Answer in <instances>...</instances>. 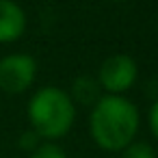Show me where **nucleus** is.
I'll return each mask as SVG.
<instances>
[{
    "label": "nucleus",
    "instance_id": "nucleus-7",
    "mask_svg": "<svg viewBox=\"0 0 158 158\" xmlns=\"http://www.w3.org/2000/svg\"><path fill=\"white\" fill-rule=\"evenodd\" d=\"M31 158H67V154H65V149H63L59 143L46 141V143H39V145L33 149Z\"/></svg>",
    "mask_w": 158,
    "mask_h": 158
},
{
    "label": "nucleus",
    "instance_id": "nucleus-9",
    "mask_svg": "<svg viewBox=\"0 0 158 158\" xmlns=\"http://www.w3.org/2000/svg\"><path fill=\"white\" fill-rule=\"evenodd\" d=\"M147 123H149V130L154 134V139L158 141V100L152 104L149 108V115H147Z\"/></svg>",
    "mask_w": 158,
    "mask_h": 158
},
{
    "label": "nucleus",
    "instance_id": "nucleus-1",
    "mask_svg": "<svg viewBox=\"0 0 158 158\" xmlns=\"http://www.w3.org/2000/svg\"><path fill=\"white\" fill-rule=\"evenodd\" d=\"M141 115L134 102L123 95L104 93L93 106L89 115V132L98 147L106 152L126 149L136 132H139Z\"/></svg>",
    "mask_w": 158,
    "mask_h": 158
},
{
    "label": "nucleus",
    "instance_id": "nucleus-11",
    "mask_svg": "<svg viewBox=\"0 0 158 158\" xmlns=\"http://www.w3.org/2000/svg\"><path fill=\"white\" fill-rule=\"evenodd\" d=\"M110 2H126V0H110Z\"/></svg>",
    "mask_w": 158,
    "mask_h": 158
},
{
    "label": "nucleus",
    "instance_id": "nucleus-10",
    "mask_svg": "<svg viewBox=\"0 0 158 158\" xmlns=\"http://www.w3.org/2000/svg\"><path fill=\"white\" fill-rule=\"evenodd\" d=\"M39 134L35 132V130H31V132H26V134H22V139H20V145L24 147V149H35L37 145H39Z\"/></svg>",
    "mask_w": 158,
    "mask_h": 158
},
{
    "label": "nucleus",
    "instance_id": "nucleus-3",
    "mask_svg": "<svg viewBox=\"0 0 158 158\" xmlns=\"http://www.w3.org/2000/svg\"><path fill=\"white\" fill-rule=\"evenodd\" d=\"M139 76L136 61L128 54H110L98 69V82L108 95H123Z\"/></svg>",
    "mask_w": 158,
    "mask_h": 158
},
{
    "label": "nucleus",
    "instance_id": "nucleus-8",
    "mask_svg": "<svg viewBox=\"0 0 158 158\" xmlns=\"http://www.w3.org/2000/svg\"><path fill=\"white\" fill-rule=\"evenodd\" d=\"M121 158H158L154 147L143 141H132L126 149H121Z\"/></svg>",
    "mask_w": 158,
    "mask_h": 158
},
{
    "label": "nucleus",
    "instance_id": "nucleus-5",
    "mask_svg": "<svg viewBox=\"0 0 158 158\" xmlns=\"http://www.w3.org/2000/svg\"><path fill=\"white\" fill-rule=\"evenodd\" d=\"M26 31V13L15 0H0V44H13Z\"/></svg>",
    "mask_w": 158,
    "mask_h": 158
},
{
    "label": "nucleus",
    "instance_id": "nucleus-6",
    "mask_svg": "<svg viewBox=\"0 0 158 158\" xmlns=\"http://www.w3.org/2000/svg\"><path fill=\"white\" fill-rule=\"evenodd\" d=\"M102 95H104V91H102L98 78H93V76H87V74H85V76H78V78L72 82V93H69V98H72L74 104L93 106Z\"/></svg>",
    "mask_w": 158,
    "mask_h": 158
},
{
    "label": "nucleus",
    "instance_id": "nucleus-2",
    "mask_svg": "<svg viewBox=\"0 0 158 158\" xmlns=\"http://www.w3.org/2000/svg\"><path fill=\"white\" fill-rule=\"evenodd\" d=\"M26 115L39 139L56 141L72 130L76 119V104L72 102L67 91L48 85L33 93Z\"/></svg>",
    "mask_w": 158,
    "mask_h": 158
},
{
    "label": "nucleus",
    "instance_id": "nucleus-4",
    "mask_svg": "<svg viewBox=\"0 0 158 158\" xmlns=\"http://www.w3.org/2000/svg\"><path fill=\"white\" fill-rule=\"evenodd\" d=\"M37 78V61L31 54L15 52L0 59V89L18 95L33 87Z\"/></svg>",
    "mask_w": 158,
    "mask_h": 158
}]
</instances>
